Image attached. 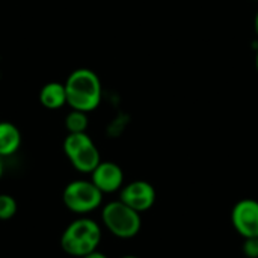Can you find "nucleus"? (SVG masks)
Here are the masks:
<instances>
[{
  "label": "nucleus",
  "instance_id": "obj_1",
  "mask_svg": "<svg viewBox=\"0 0 258 258\" xmlns=\"http://www.w3.org/2000/svg\"><path fill=\"white\" fill-rule=\"evenodd\" d=\"M67 106L85 113L94 112L103 97V86L98 74L89 68L74 70L65 80Z\"/></svg>",
  "mask_w": 258,
  "mask_h": 258
},
{
  "label": "nucleus",
  "instance_id": "obj_2",
  "mask_svg": "<svg viewBox=\"0 0 258 258\" xmlns=\"http://www.w3.org/2000/svg\"><path fill=\"white\" fill-rule=\"evenodd\" d=\"M101 227L88 216H79L67 225L60 236V248L71 257L82 258L98 249Z\"/></svg>",
  "mask_w": 258,
  "mask_h": 258
},
{
  "label": "nucleus",
  "instance_id": "obj_3",
  "mask_svg": "<svg viewBox=\"0 0 258 258\" xmlns=\"http://www.w3.org/2000/svg\"><path fill=\"white\" fill-rule=\"evenodd\" d=\"M101 222L112 236L122 240L136 237L142 227L141 213H138L119 200L110 201L103 207Z\"/></svg>",
  "mask_w": 258,
  "mask_h": 258
},
{
  "label": "nucleus",
  "instance_id": "obj_4",
  "mask_svg": "<svg viewBox=\"0 0 258 258\" xmlns=\"http://www.w3.org/2000/svg\"><path fill=\"white\" fill-rule=\"evenodd\" d=\"M63 153L73 168L82 174H91L101 162L100 151L86 132L68 133L63 139Z\"/></svg>",
  "mask_w": 258,
  "mask_h": 258
},
{
  "label": "nucleus",
  "instance_id": "obj_5",
  "mask_svg": "<svg viewBox=\"0 0 258 258\" xmlns=\"http://www.w3.org/2000/svg\"><path fill=\"white\" fill-rule=\"evenodd\" d=\"M63 206L77 216H88L103 203V194L91 180H73L62 192Z\"/></svg>",
  "mask_w": 258,
  "mask_h": 258
},
{
  "label": "nucleus",
  "instance_id": "obj_6",
  "mask_svg": "<svg viewBox=\"0 0 258 258\" xmlns=\"http://www.w3.org/2000/svg\"><path fill=\"white\" fill-rule=\"evenodd\" d=\"M157 194L151 183L145 180H135L127 183L119 190V201L136 210L138 213L148 212L156 203Z\"/></svg>",
  "mask_w": 258,
  "mask_h": 258
},
{
  "label": "nucleus",
  "instance_id": "obj_7",
  "mask_svg": "<svg viewBox=\"0 0 258 258\" xmlns=\"http://www.w3.org/2000/svg\"><path fill=\"white\" fill-rule=\"evenodd\" d=\"M233 228L243 237H258V201L252 198L240 200L231 210Z\"/></svg>",
  "mask_w": 258,
  "mask_h": 258
},
{
  "label": "nucleus",
  "instance_id": "obj_8",
  "mask_svg": "<svg viewBox=\"0 0 258 258\" xmlns=\"http://www.w3.org/2000/svg\"><path fill=\"white\" fill-rule=\"evenodd\" d=\"M91 181L104 194L119 192L124 186V172L115 162H100V165L89 174Z\"/></svg>",
  "mask_w": 258,
  "mask_h": 258
},
{
  "label": "nucleus",
  "instance_id": "obj_9",
  "mask_svg": "<svg viewBox=\"0 0 258 258\" xmlns=\"http://www.w3.org/2000/svg\"><path fill=\"white\" fill-rule=\"evenodd\" d=\"M39 103L48 110H57L67 106L65 85L60 82H48L39 91Z\"/></svg>",
  "mask_w": 258,
  "mask_h": 258
},
{
  "label": "nucleus",
  "instance_id": "obj_10",
  "mask_svg": "<svg viewBox=\"0 0 258 258\" xmlns=\"http://www.w3.org/2000/svg\"><path fill=\"white\" fill-rule=\"evenodd\" d=\"M21 141V132L15 124L0 121V157L14 156L20 150Z\"/></svg>",
  "mask_w": 258,
  "mask_h": 258
},
{
  "label": "nucleus",
  "instance_id": "obj_11",
  "mask_svg": "<svg viewBox=\"0 0 258 258\" xmlns=\"http://www.w3.org/2000/svg\"><path fill=\"white\" fill-rule=\"evenodd\" d=\"M88 113L71 109L65 116V128L68 133H85L88 130Z\"/></svg>",
  "mask_w": 258,
  "mask_h": 258
},
{
  "label": "nucleus",
  "instance_id": "obj_12",
  "mask_svg": "<svg viewBox=\"0 0 258 258\" xmlns=\"http://www.w3.org/2000/svg\"><path fill=\"white\" fill-rule=\"evenodd\" d=\"M18 204L12 195L0 194V221H9L17 215Z\"/></svg>",
  "mask_w": 258,
  "mask_h": 258
},
{
  "label": "nucleus",
  "instance_id": "obj_13",
  "mask_svg": "<svg viewBox=\"0 0 258 258\" xmlns=\"http://www.w3.org/2000/svg\"><path fill=\"white\" fill-rule=\"evenodd\" d=\"M243 240L245 242H243L242 251H243L245 257L258 258V237H248Z\"/></svg>",
  "mask_w": 258,
  "mask_h": 258
},
{
  "label": "nucleus",
  "instance_id": "obj_14",
  "mask_svg": "<svg viewBox=\"0 0 258 258\" xmlns=\"http://www.w3.org/2000/svg\"><path fill=\"white\" fill-rule=\"evenodd\" d=\"M82 258H109L106 254H103V252H100L98 249L97 251H94V252H91V254H88V255H85V257Z\"/></svg>",
  "mask_w": 258,
  "mask_h": 258
},
{
  "label": "nucleus",
  "instance_id": "obj_15",
  "mask_svg": "<svg viewBox=\"0 0 258 258\" xmlns=\"http://www.w3.org/2000/svg\"><path fill=\"white\" fill-rule=\"evenodd\" d=\"M254 30H255V33H257V36H258V9H257L255 17H254Z\"/></svg>",
  "mask_w": 258,
  "mask_h": 258
},
{
  "label": "nucleus",
  "instance_id": "obj_16",
  "mask_svg": "<svg viewBox=\"0 0 258 258\" xmlns=\"http://www.w3.org/2000/svg\"><path fill=\"white\" fill-rule=\"evenodd\" d=\"M3 171H5V165H3V157H0V178L3 177Z\"/></svg>",
  "mask_w": 258,
  "mask_h": 258
},
{
  "label": "nucleus",
  "instance_id": "obj_17",
  "mask_svg": "<svg viewBox=\"0 0 258 258\" xmlns=\"http://www.w3.org/2000/svg\"><path fill=\"white\" fill-rule=\"evenodd\" d=\"M255 68H257V71H258V48H257V53H255Z\"/></svg>",
  "mask_w": 258,
  "mask_h": 258
},
{
  "label": "nucleus",
  "instance_id": "obj_18",
  "mask_svg": "<svg viewBox=\"0 0 258 258\" xmlns=\"http://www.w3.org/2000/svg\"><path fill=\"white\" fill-rule=\"evenodd\" d=\"M121 258H139V257H136V255H124V257H121Z\"/></svg>",
  "mask_w": 258,
  "mask_h": 258
},
{
  "label": "nucleus",
  "instance_id": "obj_19",
  "mask_svg": "<svg viewBox=\"0 0 258 258\" xmlns=\"http://www.w3.org/2000/svg\"><path fill=\"white\" fill-rule=\"evenodd\" d=\"M257 2H258V0H257Z\"/></svg>",
  "mask_w": 258,
  "mask_h": 258
}]
</instances>
